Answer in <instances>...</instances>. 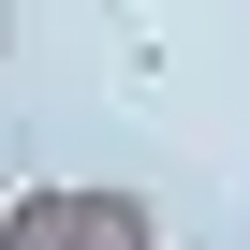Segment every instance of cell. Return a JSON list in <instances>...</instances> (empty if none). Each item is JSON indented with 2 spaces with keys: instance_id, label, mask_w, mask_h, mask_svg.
I'll return each instance as SVG.
<instances>
[{
  "instance_id": "1",
  "label": "cell",
  "mask_w": 250,
  "mask_h": 250,
  "mask_svg": "<svg viewBox=\"0 0 250 250\" xmlns=\"http://www.w3.org/2000/svg\"><path fill=\"white\" fill-rule=\"evenodd\" d=\"M0 250H162V206L118 191V177H59L0 206Z\"/></svg>"
},
{
  "instance_id": "2",
  "label": "cell",
  "mask_w": 250,
  "mask_h": 250,
  "mask_svg": "<svg viewBox=\"0 0 250 250\" xmlns=\"http://www.w3.org/2000/svg\"><path fill=\"white\" fill-rule=\"evenodd\" d=\"M0 44H15V0H0Z\"/></svg>"
}]
</instances>
